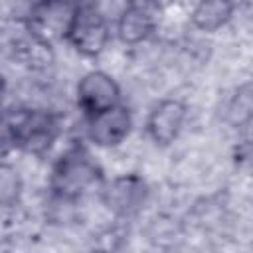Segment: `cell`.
<instances>
[{
	"instance_id": "7c38bea8",
	"label": "cell",
	"mask_w": 253,
	"mask_h": 253,
	"mask_svg": "<svg viewBox=\"0 0 253 253\" xmlns=\"http://www.w3.org/2000/svg\"><path fill=\"white\" fill-rule=\"evenodd\" d=\"M4 93H6V79H4V75L0 73V105H2V99H4Z\"/></svg>"
},
{
	"instance_id": "6da1fadb",
	"label": "cell",
	"mask_w": 253,
	"mask_h": 253,
	"mask_svg": "<svg viewBox=\"0 0 253 253\" xmlns=\"http://www.w3.org/2000/svg\"><path fill=\"white\" fill-rule=\"evenodd\" d=\"M61 136L59 117L43 107L0 105V150L45 156Z\"/></svg>"
},
{
	"instance_id": "5b68a950",
	"label": "cell",
	"mask_w": 253,
	"mask_h": 253,
	"mask_svg": "<svg viewBox=\"0 0 253 253\" xmlns=\"http://www.w3.org/2000/svg\"><path fill=\"white\" fill-rule=\"evenodd\" d=\"M73 99L77 111L87 119L123 103V87L113 73L93 67L83 71L75 81Z\"/></svg>"
},
{
	"instance_id": "52a82bcc",
	"label": "cell",
	"mask_w": 253,
	"mask_h": 253,
	"mask_svg": "<svg viewBox=\"0 0 253 253\" xmlns=\"http://www.w3.org/2000/svg\"><path fill=\"white\" fill-rule=\"evenodd\" d=\"M188 123V105L178 97L156 99L144 117V134L156 148L172 146Z\"/></svg>"
},
{
	"instance_id": "3957f363",
	"label": "cell",
	"mask_w": 253,
	"mask_h": 253,
	"mask_svg": "<svg viewBox=\"0 0 253 253\" xmlns=\"http://www.w3.org/2000/svg\"><path fill=\"white\" fill-rule=\"evenodd\" d=\"M113 40V26L107 14L91 0L79 2L69 18L63 43L85 59L101 57Z\"/></svg>"
},
{
	"instance_id": "8992f818",
	"label": "cell",
	"mask_w": 253,
	"mask_h": 253,
	"mask_svg": "<svg viewBox=\"0 0 253 253\" xmlns=\"http://www.w3.org/2000/svg\"><path fill=\"white\" fill-rule=\"evenodd\" d=\"M134 113L128 105L119 103L85 119V140L97 150L121 148L134 130Z\"/></svg>"
},
{
	"instance_id": "9c48e42d",
	"label": "cell",
	"mask_w": 253,
	"mask_h": 253,
	"mask_svg": "<svg viewBox=\"0 0 253 253\" xmlns=\"http://www.w3.org/2000/svg\"><path fill=\"white\" fill-rule=\"evenodd\" d=\"M111 26L113 38L123 45L132 47L146 43L154 36L158 18L152 10V4H123Z\"/></svg>"
},
{
	"instance_id": "277c9868",
	"label": "cell",
	"mask_w": 253,
	"mask_h": 253,
	"mask_svg": "<svg viewBox=\"0 0 253 253\" xmlns=\"http://www.w3.org/2000/svg\"><path fill=\"white\" fill-rule=\"evenodd\" d=\"M152 188L148 180L134 170L119 172L115 176H107L101 184L97 198L101 206L115 217L128 219L138 215L150 202Z\"/></svg>"
},
{
	"instance_id": "7a4b0ae2",
	"label": "cell",
	"mask_w": 253,
	"mask_h": 253,
	"mask_svg": "<svg viewBox=\"0 0 253 253\" xmlns=\"http://www.w3.org/2000/svg\"><path fill=\"white\" fill-rule=\"evenodd\" d=\"M105 168L85 142H71L51 162L47 174L49 192L61 202H81L97 196L105 182Z\"/></svg>"
},
{
	"instance_id": "30bf717a",
	"label": "cell",
	"mask_w": 253,
	"mask_h": 253,
	"mask_svg": "<svg viewBox=\"0 0 253 253\" xmlns=\"http://www.w3.org/2000/svg\"><path fill=\"white\" fill-rule=\"evenodd\" d=\"M237 14V0H194L190 8V24L204 34L225 30Z\"/></svg>"
},
{
	"instance_id": "8fae6325",
	"label": "cell",
	"mask_w": 253,
	"mask_h": 253,
	"mask_svg": "<svg viewBox=\"0 0 253 253\" xmlns=\"http://www.w3.org/2000/svg\"><path fill=\"white\" fill-rule=\"evenodd\" d=\"M24 192L26 178L22 170L8 160H0V210L18 206L24 198Z\"/></svg>"
},
{
	"instance_id": "4fadbf2b",
	"label": "cell",
	"mask_w": 253,
	"mask_h": 253,
	"mask_svg": "<svg viewBox=\"0 0 253 253\" xmlns=\"http://www.w3.org/2000/svg\"><path fill=\"white\" fill-rule=\"evenodd\" d=\"M123 4H152L154 0H121Z\"/></svg>"
},
{
	"instance_id": "ba28073f",
	"label": "cell",
	"mask_w": 253,
	"mask_h": 253,
	"mask_svg": "<svg viewBox=\"0 0 253 253\" xmlns=\"http://www.w3.org/2000/svg\"><path fill=\"white\" fill-rule=\"evenodd\" d=\"M77 0H40L28 6L26 28L42 43L63 42L69 18Z\"/></svg>"
}]
</instances>
